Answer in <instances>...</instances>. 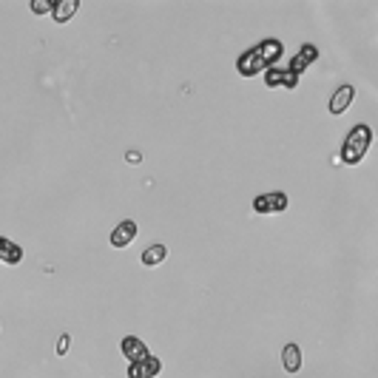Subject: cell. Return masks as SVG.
Returning a JSON list of instances; mask_svg holds the SVG:
<instances>
[{
	"label": "cell",
	"mask_w": 378,
	"mask_h": 378,
	"mask_svg": "<svg viewBox=\"0 0 378 378\" xmlns=\"http://www.w3.org/2000/svg\"><path fill=\"white\" fill-rule=\"evenodd\" d=\"M282 54H284L282 40L268 37V40H262V43L250 46V49L236 60V71H239L242 77H256V74L273 68V66L282 60Z\"/></svg>",
	"instance_id": "cell-1"
},
{
	"label": "cell",
	"mask_w": 378,
	"mask_h": 378,
	"mask_svg": "<svg viewBox=\"0 0 378 378\" xmlns=\"http://www.w3.org/2000/svg\"><path fill=\"white\" fill-rule=\"evenodd\" d=\"M370 145H372V129H370V125H356V129H350V134L342 143L339 159L344 165H358Z\"/></svg>",
	"instance_id": "cell-2"
},
{
	"label": "cell",
	"mask_w": 378,
	"mask_h": 378,
	"mask_svg": "<svg viewBox=\"0 0 378 378\" xmlns=\"http://www.w3.org/2000/svg\"><path fill=\"white\" fill-rule=\"evenodd\" d=\"M287 205H290L287 194L273 191V194H259V196L254 199V211H256V214H284Z\"/></svg>",
	"instance_id": "cell-3"
},
{
	"label": "cell",
	"mask_w": 378,
	"mask_h": 378,
	"mask_svg": "<svg viewBox=\"0 0 378 378\" xmlns=\"http://www.w3.org/2000/svg\"><path fill=\"white\" fill-rule=\"evenodd\" d=\"M265 86H268V89H284V92H293V89L299 86V77L293 74L290 68L273 66V68L265 71Z\"/></svg>",
	"instance_id": "cell-4"
},
{
	"label": "cell",
	"mask_w": 378,
	"mask_h": 378,
	"mask_svg": "<svg viewBox=\"0 0 378 378\" xmlns=\"http://www.w3.org/2000/svg\"><path fill=\"white\" fill-rule=\"evenodd\" d=\"M353 100H356V86L344 82V86H339V89L333 92V97H330L327 108H330V114H333V117H342V114L353 106Z\"/></svg>",
	"instance_id": "cell-5"
},
{
	"label": "cell",
	"mask_w": 378,
	"mask_h": 378,
	"mask_svg": "<svg viewBox=\"0 0 378 378\" xmlns=\"http://www.w3.org/2000/svg\"><path fill=\"white\" fill-rule=\"evenodd\" d=\"M316 60H319V49H316L313 43H302V49L296 52V57L290 60V66H287V68H290L293 74H296V77H302V74H305Z\"/></svg>",
	"instance_id": "cell-6"
},
{
	"label": "cell",
	"mask_w": 378,
	"mask_h": 378,
	"mask_svg": "<svg viewBox=\"0 0 378 378\" xmlns=\"http://www.w3.org/2000/svg\"><path fill=\"white\" fill-rule=\"evenodd\" d=\"M119 347H122V356L129 358V364H137V361H143V358H148V356H151V350L145 347V342H143V339H137V335H125Z\"/></svg>",
	"instance_id": "cell-7"
},
{
	"label": "cell",
	"mask_w": 378,
	"mask_h": 378,
	"mask_svg": "<svg viewBox=\"0 0 378 378\" xmlns=\"http://www.w3.org/2000/svg\"><path fill=\"white\" fill-rule=\"evenodd\" d=\"M162 372V361L157 356H148L137 364H129V378H157Z\"/></svg>",
	"instance_id": "cell-8"
},
{
	"label": "cell",
	"mask_w": 378,
	"mask_h": 378,
	"mask_svg": "<svg viewBox=\"0 0 378 378\" xmlns=\"http://www.w3.org/2000/svg\"><path fill=\"white\" fill-rule=\"evenodd\" d=\"M137 239V222L134 219H122L114 231H111V245L114 247H129Z\"/></svg>",
	"instance_id": "cell-9"
},
{
	"label": "cell",
	"mask_w": 378,
	"mask_h": 378,
	"mask_svg": "<svg viewBox=\"0 0 378 378\" xmlns=\"http://www.w3.org/2000/svg\"><path fill=\"white\" fill-rule=\"evenodd\" d=\"M282 367H284V372H290V375L302 370V350H299V344L287 342V344L282 347Z\"/></svg>",
	"instance_id": "cell-10"
},
{
	"label": "cell",
	"mask_w": 378,
	"mask_h": 378,
	"mask_svg": "<svg viewBox=\"0 0 378 378\" xmlns=\"http://www.w3.org/2000/svg\"><path fill=\"white\" fill-rule=\"evenodd\" d=\"M0 262L6 265H20L23 262V247L6 236H0Z\"/></svg>",
	"instance_id": "cell-11"
},
{
	"label": "cell",
	"mask_w": 378,
	"mask_h": 378,
	"mask_svg": "<svg viewBox=\"0 0 378 378\" xmlns=\"http://www.w3.org/2000/svg\"><path fill=\"white\" fill-rule=\"evenodd\" d=\"M77 9H80L77 0H60V3H52V17L54 23H68L77 15Z\"/></svg>",
	"instance_id": "cell-12"
},
{
	"label": "cell",
	"mask_w": 378,
	"mask_h": 378,
	"mask_svg": "<svg viewBox=\"0 0 378 378\" xmlns=\"http://www.w3.org/2000/svg\"><path fill=\"white\" fill-rule=\"evenodd\" d=\"M165 256H168V247L165 245H151L145 254H143V265L145 268H157V265L165 262Z\"/></svg>",
	"instance_id": "cell-13"
},
{
	"label": "cell",
	"mask_w": 378,
	"mask_h": 378,
	"mask_svg": "<svg viewBox=\"0 0 378 378\" xmlns=\"http://www.w3.org/2000/svg\"><path fill=\"white\" fill-rule=\"evenodd\" d=\"M31 12L34 15H52V3H46V0H31Z\"/></svg>",
	"instance_id": "cell-14"
},
{
	"label": "cell",
	"mask_w": 378,
	"mask_h": 378,
	"mask_svg": "<svg viewBox=\"0 0 378 378\" xmlns=\"http://www.w3.org/2000/svg\"><path fill=\"white\" fill-rule=\"evenodd\" d=\"M66 350H68V335H66V333H63V335H60V339H57V353H60V356H63V353H66Z\"/></svg>",
	"instance_id": "cell-15"
}]
</instances>
